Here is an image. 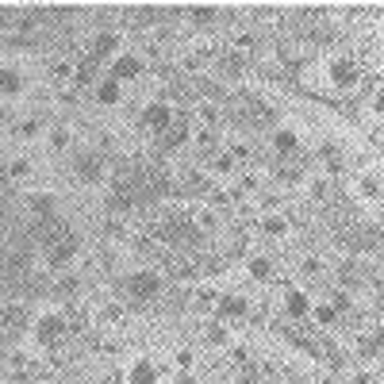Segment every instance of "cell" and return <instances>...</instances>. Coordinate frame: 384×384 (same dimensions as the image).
<instances>
[{"label":"cell","mask_w":384,"mask_h":384,"mask_svg":"<svg viewBox=\"0 0 384 384\" xmlns=\"http://www.w3.org/2000/svg\"><path fill=\"white\" fill-rule=\"evenodd\" d=\"M192 112H196V119H200V123L208 127V131H215V127L223 123V112H219V104H208V100H196V108H192Z\"/></svg>","instance_id":"22"},{"label":"cell","mask_w":384,"mask_h":384,"mask_svg":"<svg viewBox=\"0 0 384 384\" xmlns=\"http://www.w3.org/2000/svg\"><path fill=\"white\" fill-rule=\"evenodd\" d=\"M31 326V311L23 304H4L0 307V342H16Z\"/></svg>","instance_id":"5"},{"label":"cell","mask_w":384,"mask_h":384,"mask_svg":"<svg viewBox=\"0 0 384 384\" xmlns=\"http://www.w3.org/2000/svg\"><path fill=\"white\" fill-rule=\"evenodd\" d=\"M204 342H208L211 350H223V346L230 342V331H227V323H223V319H215V323H208V326H204Z\"/></svg>","instance_id":"24"},{"label":"cell","mask_w":384,"mask_h":384,"mask_svg":"<svg viewBox=\"0 0 384 384\" xmlns=\"http://www.w3.org/2000/svg\"><path fill=\"white\" fill-rule=\"evenodd\" d=\"M177 384H196V376H192V373H181V376H177Z\"/></svg>","instance_id":"48"},{"label":"cell","mask_w":384,"mask_h":384,"mask_svg":"<svg viewBox=\"0 0 384 384\" xmlns=\"http://www.w3.org/2000/svg\"><path fill=\"white\" fill-rule=\"evenodd\" d=\"M127 384H158V369H154V361L139 357V361L127 369Z\"/></svg>","instance_id":"20"},{"label":"cell","mask_w":384,"mask_h":384,"mask_svg":"<svg viewBox=\"0 0 384 384\" xmlns=\"http://www.w3.org/2000/svg\"><path fill=\"white\" fill-rule=\"evenodd\" d=\"M35 338H38V346H50V350H58V346L69 338L66 315H58V311H47V315H38V323H35Z\"/></svg>","instance_id":"6"},{"label":"cell","mask_w":384,"mask_h":384,"mask_svg":"<svg viewBox=\"0 0 384 384\" xmlns=\"http://www.w3.org/2000/svg\"><path fill=\"white\" fill-rule=\"evenodd\" d=\"M215 304H219V292L215 288H200L196 300H192V311H215Z\"/></svg>","instance_id":"32"},{"label":"cell","mask_w":384,"mask_h":384,"mask_svg":"<svg viewBox=\"0 0 384 384\" xmlns=\"http://www.w3.org/2000/svg\"><path fill=\"white\" fill-rule=\"evenodd\" d=\"M69 143H73V139H69V127H66V123H58L54 131H50V150H66Z\"/></svg>","instance_id":"35"},{"label":"cell","mask_w":384,"mask_h":384,"mask_svg":"<svg viewBox=\"0 0 384 384\" xmlns=\"http://www.w3.org/2000/svg\"><path fill=\"white\" fill-rule=\"evenodd\" d=\"M219 16H223L219 8H189V23H192V27H211Z\"/></svg>","instance_id":"31"},{"label":"cell","mask_w":384,"mask_h":384,"mask_svg":"<svg viewBox=\"0 0 384 384\" xmlns=\"http://www.w3.org/2000/svg\"><path fill=\"white\" fill-rule=\"evenodd\" d=\"M285 315L288 319H307L311 315V300H307L304 288H288L285 292Z\"/></svg>","instance_id":"15"},{"label":"cell","mask_w":384,"mask_h":384,"mask_svg":"<svg viewBox=\"0 0 384 384\" xmlns=\"http://www.w3.org/2000/svg\"><path fill=\"white\" fill-rule=\"evenodd\" d=\"M177 369H181V373L192 369V350H181V354H177Z\"/></svg>","instance_id":"44"},{"label":"cell","mask_w":384,"mask_h":384,"mask_svg":"<svg viewBox=\"0 0 384 384\" xmlns=\"http://www.w3.org/2000/svg\"><path fill=\"white\" fill-rule=\"evenodd\" d=\"M23 93V73L16 66H0V96H19Z\"/></svg>","instance_id":"21"},{"label":"cell","mask_w":384,"mask_h":384,"mask_svg":"<svg viewBox=\"0 0 384 384\" xmlns=\"http://www.w3.org/2000/svg\"><path fill=\"white\" fill-rule=\"evenodd\" d=\"M54 300H62V304H69V300L81 296V280L73 277V273H62V277H54V285L47 288Z\"/></svg>","instance_id":"17"},{"label":"cell","mask_w":384,"mask_h":384,"mask_svg":"<svg viewBox=\"0 0 384 384\" xmlns=\"http://www.w3.org/2000/svg\"><path fill=\"white\" fill-rule=\"evenodd\" d=\"M338 246L350 250V254H373V250L384 246V235H381V227H369V223L357 219L354 227L338 230Z\"/></svg>","instance_id":"3"},{"label":"cell","mask_w":384,"mask_h":384,"mask_svg":"<svg viewBox=\"0 0 384 384\" xmlns=\"http://www.w3.org/2000/svg\"><path fill=\"white\" fill-rule=\"evenodd\" d=\"M143 69H146V62L139 54H131V50H127V54H115V62H112V81H119V85H123V81H134Z\"/></svg>","instance_id":"12"},{"label":"cell","mask_w":384,"mask_h":384,"mask_svg":"<svg viewBox=\"0 0 384 384\" xmlns=\"http://www.w3.org/2000/svg\"><path fill=\"white\" fill-rule=\"evenodd\" d=\"M192 143H196V150H200V154H208V158H215V154H219V150H215V146H219V134L208 131V127L192 134Z\"/></svg>","instance_id":"29"},{"label":"cell","mask_w":384,"mask_h":384,"mask_svg":"<svg viewBox=\"0 0 384 384\" xmlns=\"http://www.w3.org/2000/svg\"><path fill=\"white\" fill-rule=\"evenodd\" d=\"M23 204H27V211L35 215V219H54V204H58V196H54V192H31Z\"/></svg>","instance_id":"18"},{"label":"cell","mask_w":384,"mask_h":384,"mask_svg":"<svg viewBox=\"0 0 384 384\" xmlns=\"http://www.w3.org/2000/svg\"><path fill=\"white\" fill-rule=\"evenodd\" d=\"M96 73H100V62H93V58L85 54L81 62H77V69H73V85H93Z\"/></svg>","instance_id":"27"},{"label":"cell","mask_w":384,"mask_h":384,"mask_svg":"<svg viewBox=\"0 0 384 384\" xmlns=\"http://www.w3.org/2000/svg\"><path fill=\"white\" fill-rule=\"evenodd\" d=\"M31 173V162L27 158H16V162H8V181H23Z\"/></svg>","instance_id":"37"},{"label":"cell","mask_w":384,"mask_h":384,"mask_svg":"<svg viewBox=\"0 0 384 384\" xmlns=\"http://www.w3.org/2000/svg\"><path fill=\"white\" fill-rule=\"evenodd\" d=\"M66 326H69V335H81L88 326V311H81V307H69L66 311Z\"/></svg>","instance_id":"33"},{"label":"cell","mask_w":384,"mask_h":384,"mask_svg":"<svg viewBox=\"0 0 384 384\" xmlns=\"http://www.w3.org/2000/svg\"><path fill=\"white\" fill-rule=\"evenodd\" d=\"M96 100H100V104H119V100H123V85L112 81V77H104V81L96 85Z\"/></svg>","instance_id":"26"},{"label":"cell","mask_w":384,"mask_h":384,"mask_svg":"<svg viewBox=\"0 0 384 384\" xmlns=\"http://www.w3.org/2000/svg\"><path fill=\"white\" fill-rule=\"evenodd\" d=\"M246 273L254 280H269V277H273V261H269L265 254H254V258L246 261Z\"/></svg>","instance_id":"28"},{"label":"cell","mask_w":384,"mask_h":384,"mask_svg":"<svg viewBox=\"0 0 384 384\" xmlns=\"http://www.w3.org/2000/svg\"><path fill=\"white\" fill-rule=\"evenodd\" d=\"M338 280H342L346 288H361V285H369V265H361V261H346V265L338 269Z\"/></svg>","instance_id":"19"},{"label":"cell","mask_w":384,"mask_h":384,"mask_svg":"<svg viewBox=\"0 0 384 384\" xmlns=\"http://www.w3.org/2000/svg\"><path fill=\"white\" fill-rule=\"evenodd\" d=\"M38 127H43V115H31V119H23V123H19V139H35L38 134Z\"/></svg>","instance_id":"38"},{"label":"cell","mask_w":384,"mask_h":384,"mask_svg":"<svg viewBox=\"0 0 384 384\" xmlns=\"http://www.w3.org/2000/svg\"><path fill=\"white\" fill-rule=\"evenodd\" d=\"M184 192H189V196H211V177L189 173V177H184Z\"/></svg>","instance_id":"30"},{"label":"cell","mask_w":384,"mask_h":384,"mask_svg":"<svg viewBox=\"0 0 384 384\" xmlns=\"http://www.w3.org/2000/svg\"><path fill=\"white\" fill-rule=\"evenodd\" d=\"M300 273H304V277H319V258H307Z\"/></svg>","instance_id":"45"},{"label":"cell","mask_w":384,"mask_h":384,"mask_svg":"<svg viewBox=\"0 0 384 384\" xmlns=\"http://www.w3.org/2000/svg\"><path fill=\"white\" fill-rule=\"evenodd\" d=\"M315 158H319V162H326V173H331L335 181L346 173V154H342V146H338V143H323L315 150Z\"/></svg>","instance_id":"14"},{"label":"cell","mask_w":384,"mask_h":384,"mask_svg":"<svg viewBox=\"0 0 384 384\" xmlns=\"http://www.w3.org/2000/svg\"><path fill=\"white\" fill-rule=\"evenodd\" d=\"M215 69H219V77L223 81H242L246 77V69H250V54H242V50H223L219 58H215Z\"/></svg>","instance_id":"8"},{"label":"cell","mask_w":384,"mask_h":384,"mask_svg":"<svg viewBox=\"0 0 384 384\" xmlns=\"http://www.w3.org/2000/svg\"><path fill=\"white\" fill-rule=\"evenodd\" d=\"M211 169L215 173H223V177H230V173H235V154H215V158H211Z\"/></svg>","instance_id":"36"},{"label":"cell","mask_w":384,"mask_h":384,"mask_svg":"<svg viewBox=\"0 0 384 384\" xmlns=\"http://www.w3.org/2000/svg\"><path fill=\"white\" fill-rule=\"evenodd\" d=\"M100 319H104V323H119V319H123V304H104L100 307Z\"/></svg>","instance_id":"40"},{"label":"cell","mask_w":384,"mask_h":384,"mask_svg":"<svg viewBox=\"0 0 384 384\" xmlns=\"http://www.w3.org/2000/svg\"><path fill=\"white\" fill-rule=\"evenodd\" d=\"M311 315H315V323H323V326H335L338 323V311L331 304H315V307H311Z\"/></svg>","instance_id":"34"},{"label":"cell","mask_w":384,"mask_h":384,"mask_svg":"<svg viewBox=\"0 0 384 384\" xmlns=\"http://www.w3.org/2000/svg\"><path fill=\"white\" fill-rule=\"evenodd\" d=\"M165 296V273L158 269H134L123 277V300L134 307H150V304H162Z\"/></svg>","instance_id":"2"},{"label":"cell","mask_w":384,"mask_h":384,"mask_svg":"<svg viewBox=\"0 0 384 384\" xmlns=\"http://www.w3.org/2000/svg\"><path fill=\"white\" fill-rule=\"evenodd\" d=\"M261 235H269V239H285L288 230H292V223H288V215H265V219L258 223Z\"/></svg>","instance_id":"23"},{"label":"cell","mask_w":384,"mask_h":384,"mask_svg":"<svg viewBox=\"0 0 384 384\" xmlns=\"http://www.w3.org/2000/svg\"><path fill=\"white\" fill-rule=\"evenodd\" d=\"M219 112H223V119H227L230 127H242V131H258V127L277 123V112H273L265 100H258L254 93H246V88L230 93L227 100H223Z\"/></svg>","instance_id":"1"},{"label":"cell","mask_w":384,"mask_h":384,"mask_svg":"<svg viewBox=\"0 0 384 384\" xmlns=\"http://www.w3.org/2000/svg\"><path fill=\"white\" fill-rule=\"evenodd\" d=\"M373 112L384 119V88H376V93H373Z\"/></svg>","instance_id":"46"},{"label":"cell","mask_w":384,"mask_h":384,"mask_svg":"<svg viewBox=\"0 0 384 384\" xmlns=\"http://www.w3.org/2000/svg\"><path fill=\"white\" fill-rule=\"evenodd\" d=\"M369 342L376 346V354H384V323H376V326H373V335H369Z\"/></svg>","instance_id":"43"},{"label":"cell","mask_w":384,"mask_h":384,"mask_svg":"<svg viewBox=\"0 0 384 384\" xmlns=\"http://www.w3.org/2000/svg\"><path fill=\"white\" fill-rule=\"evenodd\" d=\"M215 315L227 323V319H246L250 315V300L242 292H223L219 304H215Z\"/></svg>","instance_id":"11"},{"label":"cell","mask_w":384,"mask_h":384,"mask_svg":"<svg viewBox=\"0 0 384 384\" xmlns=\"http://www.w3.org/2000/svg\"><path fill=\"white\" fill-rule=\"evenodd\" d=\"M239 384H261V373L254 369V365H242V376H239Z\"/></svg>","instance_id":"42"},{"label":"cell","mask_w":384,"mask_h":384,"mask_svg":"<svg viewBox=\"0 0 384 384\" xmlns=\"http://www.w3.org/2000/svg\"><path fill=\"white\" fill-rule=\"evenodd\" d=\"M304 169H307V154L304 150L285 154V158L277 162V177H280V181H288V184H296L300 177H304Z\"/></svg>","instance_id":"13"},{"label":"cell","mask_w":384,"mask_h":384,"mask_svg":"<svg viewBox=\"0 0 384 384\" xmlns=\"http://www.w3.org/2000/svg\"><path fill=\"white\" fill-rule=\"evenodd\" d=\"M77 250H81V239H77L73 230H69L66 239H58L54 246L43 250V254H47V265H50V269H66V265H73Z\"/></svg>","instance_id":"7"},{"label":"cell","mask_w":384,"mask_h":384,"mask_svg":"<svg viewBox=\"0 0 384 384\" xmlns=\"http://www.w3.org/2000/svg\"><path fill=\"white\" fill-rule=\"evenodd\" d=\"M173 119H177V115H173L169 100H154V104H146V108H143V127H146V131H154V134L169 131Z\"/></svg>","instance_id":"9"},{"label":"cell","mask_w":384,"mask_h":384,"mask_svg":"<svg viewBox=\"0 0 384 384\" xmlns=\"http://www.w3.org/2000/svg\"><path fill=\"white\" fill-rule=\"evenodd\" d=\"M273 150L285 158V154H296L300 150V139H296V131H288V127H277L273 131Z\"/></svg>","instance_id":"25"},{"label":"cell","mask_w":384,"mask_h":384,"mask_svg":"<svg viewBox=\"0 0 384 384\" xmlns=\"http://www.w3.org/2000/svg\"><path fill=\"white\" fill-rule=\"evenodd\" d=\"M361 192H365V196H381V177L365 173V177H361Z\"/></svg>","instance_id":"41"},{"label":"cell","mask_w":384,"mask_h":384,"mask_svg":"<svg viewBox=\"0 0 384 384\" xmlns=\"http://www.w3.org/2000/svg\"><path fill=\"white\" fill-rule=\"evenodd\" d=\"M357 81H361V69H357V62H350V58H338V62H331V85L335 88H357Z\"/></svg>","instance_id":"10"},{"label":"cell","mask_w":384,"mask_h":384,"mask_svg":"<svg viewBox=\"0 0 384 384\" xmlns=\"http://www.w3.org/2000/svg\"><path fill=\"white\" fill-rule=\"evenodd\" d=\"M331 307H335L338 315H346V311H354V300H350V292H335V300H331Z\"/></svg>","instance_id":"39"},{"label":"cell","mask_w":384,"mask_h":384,"mask_svg":"<svg viewBox=\"0 0 384 384\" xmlns=\"http://www.w3.org/2000/svg\"><path fill=\"white\" fill-rule=\"evenodd\" d=\"M354 384H376V381H373L369 373H357V376H354Z\"/></svg>","instance_id":"47"},{"label":"cell","mask_w":384,"mask_h":384,"mask_svg":"<svg viewBox=\"0 0 384 384\" xmlns=\"http://www.w3.org/2000/svg\"><path fill=\"white\" fill-rule=\"evenodd\" d=\"M108 162H104V150L96 146V150H77L73 154V177L81 184H100V177H104Z\"/></svg>","instance_id":"4"},{"label":"cell","mask_w":384,"mask_h":384,"mask_svg":"<svg viewBox=\"0 0 384 384\" xmlns=\"http://www.w3.org/2000/svg\"><path fill=\"white\" fill-rule=\"evenodd\" d=\"M115 50H119V35H115V31H100V35L88 43V58H93V62H104Z\"/></svg>","instance_id":"16"}]
</instances>
